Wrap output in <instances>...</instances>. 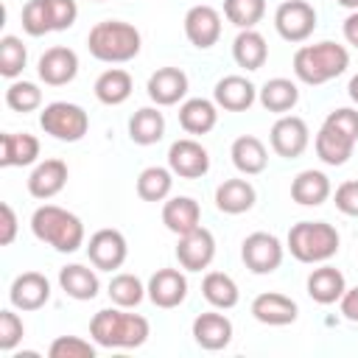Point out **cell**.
<instances>
[{
    "label": "cell",
    "mask_w": 358,
    "mask_h": 358,
    "mask_svg": "<svg viewBox=\"0 0 358 358\" xmlns=\"http://www.w3.org/2000/svg\"><path fill=\"white\" fill-rule=\"evenodd\" d=\"M151 333V324L140 313H126V308H103L90 322V336L98 347H115V350H131L145 344Z\"/></svg>",
    "instance_id": "6da1fadb"
},
{
    "label": "cell",
    "mask_w": 358,
    "mask_h": 358,
    "mask_svg": "<svg viewBox=\"0 0 358 358\" xmlns=\"http://www.w3.org/2000/svg\"><path fill=\"white\" fill-rule=\"evenodd\" d=\"M31 232L42 243H48V246H53L56 252H64V255L78 252L84 246V224H81V218L76 213L59 207V204L36 207L34 215H31Z\"/></svg>",
    "instance_id": "7a4b0ae2"
},
{
    "label": "cell",
    "mask_w": 358,
    "mask_h": 358,
    "mask_svg": "<svg viewBox=\"0 0 358 358\" xmlns=\"http://www.w3.org/2000/svg\"><path fill=\"white\" fill-rule=\"evenodd\" d=\"M347 67H350L347 48L338 45V42H330V39L316 42V45H302L294 53V76L302 84H310V87L333 81Z\"/></svg>",
    "instance_id": "3957f363"
},
{
    "label": "cell",
    "mask_w": 358,
    "mask_h": 358,
    "mask_svg": "<svg viewBox=\"0 0 358 358\" xmlns=\"http://www.w3.org/2000/svg\"><path fill=\"white\" fill-rule=\"evenodd\" d=\"M140 31L131 25V22H123V20H103V22H95L90 28V36H87V48L90 53L98 59V62H106V64H123V62H131L137 53H140Z\"/></svg>",
    "instance_id": "277c9868"
},
{
    "label": "cell",
    "mask_w": 358,
    "mask_h": 358,
    "mask_svg": "<svg viewBox=\"0 0 358 358\" xmlns=\"http://www.w3.org/2000/svg\"><path fill=\"white\" fill-rule=\"evenodd\" d=\"M338 229L327 221H299L288 229V252L299 263H324L338 252Z\"/></svg>",
    "instance_id": "5b68a950"
},
{
    "label": "cell",
    "mask_w": 358,
    "mask_h": 358,
    "mask_svg": "<svg viewBox=\"0 0 358 358\" xmlns=\"http://www.w3.org/2000/svg\"><path fill=\"white\" fill-rule=\"evenodd\" d=\"M39 126L45 129V134L64 140V143H76L87 134L90 129V115L84 112V106L70 103V101H53L42 109L39 115Z\"/></svg>",
    "instance_id": "8992f818"
},
{
    "label": "cell",
    "mask_w": 358,
    "mask_h": 358,
    "mask_svg": "<svg viewBox=\"0 0 358 358\" xmlns=\"http://www.w3.org/2000/svg\"><path fill=\"white\" fill-rule=\"evenodd\" d=\"M282 255H285V249H282L280 238L271 235V232H252L241 243V257H243V263L252 274L277 271L280 263H282Z\"/></svg>",
    "instance_id": "52a82bcc"
},
{
    "label": "cell",
    "mask_w": 358,
    "mask_h": 358,
    "mask_svg": "<svg viewBox=\"0 0 358 358\" xmlns=\"http://www.w3.org/2000/svg\"><path fill=\"white\" fill-rule=\"evenodd\" d=\"M274 28L285 42H305L316 28V8L305 0H282L274 11Z\"/></svg>",
    "instance_id": "ba28073f"
},
{
    "label": "cell",
    "mask_w": 358,
    "mask_h": 358,
    "mask_svg": "<svg viewBox=\"0 0 358 358\" xmlns=\"http://www.w3.org/2000/svg\"><path fill=\"white\" fill-rule=\"evenodd\" d=\"M268 143L271 151L282 159H296L299 154H305L308 143H310V131L308 123L296 115H280L268 131Z\"/></svg>",
    "instance_id": "9c48e42d"
},
{
    "label": "cell",
    "mask_w": 358,
    "mask_h": 358,
    "mask_svg": "<svg viewBox=\"0 0 358 358\" xmlns=\"http://www.w3.org/2000/svg\"><path fill=\"white\" fill-rule=\"evenodd\" d=\"M126 255H129V243L123 238V232L117 229H98L90 235V243H87V257L95 268L101 271H115L126 263Z\"/></svg>",
    "instance_id": "30bf717a"
},
{
    "label": "cell",
    "mask_w": 358,
    "mask_h": 358,
    "mask_svg": "<svg viewBox=\"0 0 358 358\" xmlns=\"http://www.w3.org/2000/svg\"><path fill=\"white\" fill-rule=\"evenodd\" d=\"M168 168L173 171V176L199 179L210 171V154L201 143L182 137V140L171 143V148H168Z\"/></svg>",
    "instance_id": "8fae6325"
},
{
    "label": "cell",
    "mask_w": 358,
    "mask_h": 358,
    "mask_svg": "<svg viewBox=\"0 0 358 358\" xmlns=\"http://www.w3.org/2000/svg\"><path fill=\"white\" fill-rule=\"evenodd\" d=\"M36 73L48 87H64L78 76V56L67 45H53L39 56Z\"/></svg>",
    "instance_id": "7c38bea8"
},
{
    "label": "cell",
    "mask_w": 358,
    "mask_h": 358,
    "mask_svg": "<svg viewBox=\"0 0 358 358\" xmlns=\"http://www.w3.org/2000/svg\"><path fill=\"white\" fill-rule=\"evenodd\" d=\"M185 36L199 50L213 48L218 42V36H221V14L207 3H199V6L187 8V14H185Z\"/></svg>",
    "instance_id": "4fadbf2b"
},
{
    "label": "cell",
    "mask_w": 358,
    "mask_h": 358,
    "mask_svg": "<svg viewBox=\"0 0 358 358\" xmlns=\"http://www.w3.org/2000/svg\"><path fill=\"white\" fill-rule=\"evenodd\" d=\"M215 257V238L210 229L204 227H196L193 232L187 235H179V243H176V260L182 268L187 271H201L213 263Z\"/></svg>",
    "instance_id": "5bb4252c"
},
{
    "label": "cell",
    "mask_w": 358,
    "mask_h": 358,
    "mask_svg": "<svg viewBox=\"0 0 358 358\" xmlns=\"http://www.w3.org/2000/svg\"><path fill=\"white\" fill-rule=\"evenodd\" d=\"M148 291V299L157 305V308H179L187 296V277L179 271V268H157L145 285Z\"/></svg>",
    "instance_id": "9a60e30c"
},
{
    "label": "cell",
    "mask_w": 358,
    "mask_h": 358,
    "mask_svg": "<svg viewBox=\"0 0 358 358\" xmlns=\"http://www.w3.org/2000/svg\"><path fill=\"white\" fill-rule=\"evenodd\" d=\"M8 299L17 310H39L50 299V280L39 271H22L14 277Z\"/></svg>",
    "instance_id": "2e32d148"
},
{
    "label": "cell",
    "mask_w": 358,
    "mask_h": 358,
    "mask_svg": "<svg viewBox=\"0 0 358 358\" xmlns=\"http://www.w3.org/2000/svg\"><path fill=\"white\" fill-rule=\"evenodd\" d=\"M252 316L260 322V324H268V327H282V324H291L296 322L299 316V308L291 296L280 294V291H263L252 299Z\"/></svg>",
    "instance_id": "e0dca14e"
},
{
    "label": "cell",
    "mask_w": 358,
    "mask_h": 358,
    "mask_svg": "<svg viewBox=\"0 0 358 358\" xmlns=\"http://www.w3.org/2000/svg\"><path fill=\"white\" fill-rule=\"evenodd\" d=\"M145 90L157 106H173L187 95V76L182 67H159L148 76Z\"/></svg>",
    "instance_id": "ac0fdd59"
},
{
    "label": "cell",
    "mask_w": 358,
    "mask_h": 358,
    "mask_svg": "<svg viewBox=\"0 0 358 358\" xmlns=\"http://www.w3.org/2000/svg\"><path fill=\"white\" fill-rule=\"evenodd\" d=\"M213 101L227 112H246L257 101V87L246 76H224L215 81Z\"/></svg>",
    "instance_id": "d6986e66"
},
{
    "label": "cell",
    "mask_w": 358,
    "mask_h": 358,
    "mask_svg": "<svg viewBox=\"0 0 358 358\" xmlns=\"http://www.w3.org/2000/svg\"><path fill=\"white\" fill-rule=\"evenodd\" d=\"M67 173L70 171H67V162L64 159H45V162H39L31 171V176H28V193L34 199H42V201L53 199V196H59L64 190Z\"/></svg>",
    "instance_id": "ffe728a7"
},
{
    "label": "cell",
    "mask_w": 358,
    "mask_h": 358,
    "mask_svg": "<svg viewBox=\"0 0 358 358\" xmlns=\"http://www.w3.org/2000/svg\"><path fill=\"white\" fill-rule=\"evenodd\" d=\"M193 341L201 350H210V352L224 350L232 341V322L224 313H215V310L199 313L193 319Z\"/></svg>",
    "instance_id": "44dd1931"
},
{
    "label": "cell",
    "mask_w": 358,
    "mask_h": 358,
    "mask_svg": "<svg viewBox=\"0 0 358 358\" xmlns=\"http://www.w3.org/2000/svg\"><path fill=\"white\" fill-rule=\"evenodd\" d=\"M39 140L28 131H6L0 134V165L3 168H22L36 162Z\"/></svg>",
    "instance_id": "7402d4cb"
},
{
    "label": "cell",
    "mask_w": 358,
    "mask_h": 358,
    "mask_svg": "<svg viewBox=\"0 0 358 358\" xmlns=\"http://www.w3.org/2000/svg\"><path fill=\"white\" fill-rule=\"evenodd\" d=\"M255 201H257V193L249 179H224L215 187V207L227 215L249 213L255 207Z\"/></svg>",
    "instance_id": "603a6c76"
},
{
    "label": "cell",
    "mask_w": 358,
    "mask_h": 358,
    "mask_svg": "<svg viewBox=\"0 0 358 358\" xmlns=\"http://www.w3.org/2000/svg\"><path fill=\"white\" fill-rule=\"evenodd\" d=\"M201 221V207L196 199L190 196H173L162 204V224L173 232V235H187L193 232Z\"/></svg>",
    "instance_id": "cb8c5ba5"
},
{
    "label": "cell",
    "mask_w": 358,
    "mask_h": 358,
    "mask_svg": "<svg viewBox=\"0 0 358 358\" xmlns=\"http://www.w3.org/2000/svg\"><path fill=\"white\" fill-rule=\"evenodd\" d=\"M229 157H232V165L246 173V176H255V173H263L266 165H268V151L263 145L260 137L255 134H241L235 137L232 148H229Z\"/></svg>",
    "instance_id": "d4e9b609"
},
{
    "label": "cell",
    "mask_w": 358,
    "mask_h": 358,
    "mask_svg": "<svg viewBox=\"0 0 358 358\" xmlns=\"http://www.w3.org/2000/svg\"><path fill=\"white\" fill-rule=\"evenodd\" d=\"M347 291V280L336 266H319L308 274V296L319 305H333Z\"/></svg>",
    "instance_id": "484cf974"
},
{
    "label": "cell",
    "mask_w": 358,
    "mask_h": 358,
    "mask_svg": "<svg viewBox=\"0 0 358 358\" xmlns=\"http://www.w3.org/2000/svg\"><path fill=\"white\" fill-rule=\"evenodd\" d=\"M59 285L67 296L78 299V302H87V299H95L98 291H101V282H98V274L95 268L90 266H81V263H70L64 268H59Z\"/></svg>",
    "instance_id": "4316f807"
},
{
    "label": "cell",
    "mask_w": 358,
    "mask_h": 358,
    "mask_svg": "<svg viewBox=\"0 0 358 358\" xmlns=\"http://www.w3.org/2000/svg\"><path fill=\"white\" fill-rule=\"evenodd\" d=\"M218 123V103L207 98H187L179 106V126L187 134H207Z\"/></svg>",
    "instance_id": "83f0119b"
},
{
    "label": "cell",
    "mask_w": 358,
    "mask_h": 358,
    "mask_svg": "<svg viewBox=\"0 0 358 358\" xmlns=\"http://www.w3.org/2000/svg\"><path fill=\"white\" fill-rule=\"evenodd\" d=\"M330 190L333 187H330L327 173L313 171V168L296 173L294 182H291V199L296 204H302V207H319V204H324L327 196H330Z\"/></svg>",
    "instance_id": "f1b7e54d"
},
{
    "label": "cell",
    "mask_w": 358,
    "mask_h": 358,
    "mask_svg": "<svg viewBox=\"0 0 358 358\" xmlns=\"http://www.w3.org/2000/svg\"><path fill=\"white\" fill-rule=\"evenodd\" d=\"M232 59L243 70H260L268 59V45H266L263 34L255 28H243L232 42Z\"/></svg>",
    "instance_id": "f546056e"
},
{
    "label": "cell",
    "mask_w": 358,
    "mask_h": 358,
    "mask_svg": "<svg viewBox=\"0 0 358 358\" xmlns=\"http://www.w3.org/2000/svg\"><path fill=\"white\" fill-rule=\"evenodd\" d=\"M95 98L106 106H120L123 101H129L131 90H134V81L131 76L123 70V67H109L103 70L98 78H95Z\"/></svg>",
    "instance_id": "4dcf8cb0"
},
{
    "label": "cell",
    "mask_w": 358,
    "mask_h": 358,
    "mask_svg": "<svg viewBox=\"0 0 358 358\" xmlns=\"http://www.w3.org/2000/svg\"><path fill=\"white\" fill-rule=\"evenodd\" d=\"M165 134V115L157 106H143L129 117V137L137 145H154Z\"/></svg>",
    "instance_id": "1f68e13d"
},
{
    "label": "cell",
    "mask_w": 358,
    "mask_h": 358,
    "mask_svg": "<svg viewBox=\"0 0 358 358\" xmlns=\"http://www.w3.org/2000/svg\"><path fill=\"white\" fill-rule=\"evenodd\" d=\"M313 148H316V157H319L324 165H344V162L352 157L355 140H350V137H344L341 131H336V129H330V126L322 123V129L316 131Z\"/></svg>",
    "instance_id": "d6a6232c"
},
{
    "label": "cell",
    "mask_w": 358,
    "mask_h": 358,
    "mask_svg": "<svg viewBox=\"0 0 358 358\" xmlns=\"http://www.w3.org/2000/svg\"><path fill=\"white\" fill-rule=\"evenodd\" d=\"M257 98L260 103L268 109V112H277V115H285L296 106L299 101V87L291 81V78H268L260 90H257Z\"/></svg>",
    "instance_id": "836d02e7"
},
{
    "label": "cell",
    "mask_w": 358,
    "mask_h": 358,
    "mask_svg": "<svg viewBox=\"0 0 358 358\" xmlns=\"http://www.w3.org/2000/svg\"><path fill=\"white\" fill-rule=\"evenodd\" d=\"M201 294H204V299H207L213 308H218V310H229V308H235L238 299H241L235 280H232L229 274H224V271H207L204 280H201Z\"/></svg>",
    "instance_id": "e575fe53"
},
{
    "label": "cell",
    "mask_w": 358,
    "mask_h": 358,
    "mask_svg": "<svg viewBox=\"0 0 358 358\" xmlns=\"http://www.w3.org/2000/svg\"><path fill=\"white\" fill-rule=\"evenodd\" d=\"M171 187H173V171L171 168L148 165L137 176V196L143 201H165L171 196Z\"/></svg>",
    "instance_id": "d590c367"
},
{
    "label": "cell",
    "mask_w": 358,
    "mask_h": 358,
    "mask_svg": "<svg viewBox=\"0 0 358 358\" xmlns=\"http://www.w3.org/2000/svg\"><path fill=\"white\" fill-rule=\"evenodd\" d=\"M106 294H109V299H112L117 308H137L148 291H145V285L140 282V277L123 271V274H115V277L109 280V291H106Z\"/></svg>",
    "instance_id": "8d00e7d4"
},
{
    "label": "cell",
    "mask_w": 358,
    "mask_h": 358,
    "mask_svg": "<svg viewBox=\"0 0 358 358\" xmlns=\"http://www.w3.org/2000/svg\"><path fill=\"white\" fill-rule=\"evenodd\" d=\"M266 14V0H224V17L235 28H255Z\"/></svg>",
    "instance_id": "74e56055"
},
{
    "label": "cell",
    "mask_w": 358,
    "mask_h": 358,
    "mask_svg": "<svg viewBox=\"0 0 358 358\" xmlns=\"http://www.w3.org/2000/svg\"><path fill=\"white\" fill-rule=\"evenodd\" d=\"M25 62H28V50H25V45H22V39L6 34V36L0 39V76L17 78V76L25 70Z\"/></svg>",
    "instance_id": "f35d334b"
},
{
    "label": "cell",
    "mask_w": 358,
    "mask_h": 358,
    "mask_svg": "<svg viewBox=\"0 0 358 358\" xmlns=\"http://www.w3.org/2000/svg\"><path fill=\"white\" fill-rule=\"evenodd\" d=\"M6 106L14 112H34L42 106V90L34 81H11L6 90Z\"/></svg>",
    "instance_id": "ab89813d"
},
{
    "label": "cell",
    "mask_w": 358,
    "mask_h": 358,
    "mask_svg": "<svg viewBox=\"0 0 358 358\" xmlns=\"http://www.w3.org/2000/svg\"><path fill=\"white\" fill-rule=\"evenodd\" d=\"M50 358H95V344L84 341L81 336H59L48 347Z\"/></svg>",
    "instance_id": "60d3db41"
},
{
    "label": "cell",
    "mask_w": 358,
    "mask_h": 358,
    "mask_svg": "<svg viewBox=\"0 0 358 358\" xmlns=\"http://www.w3.org/2000/svg\"><path fill=\"white\" fill-rule=\"evenodd\" d=\"M22 28H25L28 36H45V34H50V20H48L45 0H28L22 6Z\"/></svg>",
    "instance_id": "b9f144b4"
},
{
    "label": "cell",
    "mask_w": 358,
    "mask_h": 358,
    "mask_svg": "<svg viewBox=\"0 0 358 358\" xmlns=\"http://www.w3.org/2000/svg\"><path fill=\"white\" fill-rule=\"evenodd\" d=\"M25 336V324L22 319L14 313V310H0V350L3 352H11Z\"/></svg>",
    "instance_id": "7bdbcfd3"
},
{
    "label": "cell",
    "mask_w": 358,
    "mask_h": 358,
    "mask_svg": "<svg viewBox=\"0 0 358 358\" xmlns=\"http://www.w3.org/2000/svg\"><path fill=\"white\" fill-rule=\"evenodd\" d=\"M45 8H48L50 31H67V28H73V22L78 17L76 0H45Z\"/></svg>",
    "instance_id": "ee69618b"
},
{
    "label": "cell",
    "mask_w": 358,
    "mask_h": 358,
    "mask_svg": "<svg viewBox=\"0 0 358 358\" xmlns=\"http://www.w3.org/2000/svg\"><path fill=\"white\" fill-rule=\"evenodd\" d=\"M324 126L341 131L344 137L355 140L358 143V109H350V106H341V109H333L327 117H324Z\"/></svg>",
    "instance_id": "f6af8a7d"
},
{
    "label": "cell",
    "mask_w": 358,
    "mask_h": 358,
    "mask_svg": "<svg viewBox=\"0 0 358 358\" xmlns=\"http://www.w3.org/2000/svg\"><path fill=\"white\" fill-rule=\"evenodd\" d=\"M336 207L350 215V218H358V179H347L336 187Z\"/></svg>",
    "instance_id": "bcb514c9"
},
{
    "label": "cell",
    "mask_w": 358,
    "mask_h": 358,
    "mask_svg": "<svg viewBox=\"0 0 358 358\" xmlns=\"http://www.w3.org/2000/svg\"><path fill=\"white\" fill-rule=\"evenodd\" d=\"M17 238V213L11 204H0V243L3 246H11Z\"/></svg>",
    "instance_id": "7dc6e473"
},
{
    "label": "cell",
    "mask_w": 358,
    "mask_h": 358,
    "mask_svg": "<svg viewBox=\"0 0 358 358\" xmlns=\"http://www.w3.org/2000/svg\"><path fill=\"white\" fill-rule=\"evenodd\" d=\"M338 302H341V316L350 319V322H358V285L347 288Z\"/></svg>",
    "instance_id": "c3c4849f"
},
{
    "label": "cell",
    "mask_w": 358,
    "mask_h": 358,
    "mask_svg": "<svg viewBox=\"0 0 358 358\" xmlns=\"http://www.w3.org/2000/svg\"><path fill=\"white\" fill-rule=\"evenodd\" d=\"M344 39L358 48V11H350V17L344 20Z\"/></svg>",
    "instance_id": "681fc988"
},
{
    "label": "cell",
    "mask_w": 358,
    "mask_h": 358,
    "mask_svg": "<svg viewBox=\"0 0 358 358\" xmlns=\"http://www.w3.org/2000/svg\"><path fill=\"white\" fill-rule=\"evenodd\" d=\"M347 92H350V98L358 103V73L350 78V84H347Z\"/></svg>",
    "instance_id": "f907efd6"
},
{
    "label": "cell",
    "mask_w": 358,
    "mask_h": 358,
    "mask_svg": "<svg viewBox=\"0 0 358 358\" xmlns=\"http://www.w3.org/2000/svg\"><path fill=\"white\" fill-rule=\"evenodd\" d=\"M338 6H344V8H350V11H358V0H336Z\"/></svg>",
    "instance_id": "816d5d0a"
},
{
    "label": "cell",
    "mask_w": 358,
    "mask_h": 358,
    "mask_svg": "<svg viewBox=\"0 0 358 358\" xmlns=\"http://www.w3.org/2000/svg\"><path fill=\"white\" fill-rule=\"evenodd\" d=\"M98 3H101V0H98Z\"/></svg>",
    "instance_id": "f5cc1de1"
}]
</instances>
